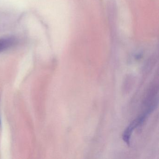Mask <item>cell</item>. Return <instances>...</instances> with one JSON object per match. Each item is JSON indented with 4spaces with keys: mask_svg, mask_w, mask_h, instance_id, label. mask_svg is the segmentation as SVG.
Masks as SVG:
<instances>
[{
    "mask_svg": "<svg viewBox=\"0 0 159 159\" xmlns=\"http://www.w3.org/2000/svg\"><path fill=\"white\" fill-rule=\"evenodd\" d=\"M142 121H143L142 120L140 117H139L138 119H136L135 120L133 121L125 129L123 135V139L124 141L127 144V145H130V138H131L133 130L135 128H136L137 126L142 124L143 122Z\"/></svg>",
    "mask_w": 159,
    "mask_h": 159,
    "instance_id": "cell-1",
    "label": "cell"
},
{
    "mask_svg": "<svg viewBox=\"0 0 159 159\" xmlns=\"http://www.w3.org/2000/svg\"><path fill=\"white\" fill-rule=\"evenodd\" d=\"M16 40L13 37H5L0 39V52H4L15 45Z\"/></svg>",
    "mask_w": 159,
    "mask_h": 159,
    "instance_id": "cell-2",
    "label": "cell"
}]
</instances>
